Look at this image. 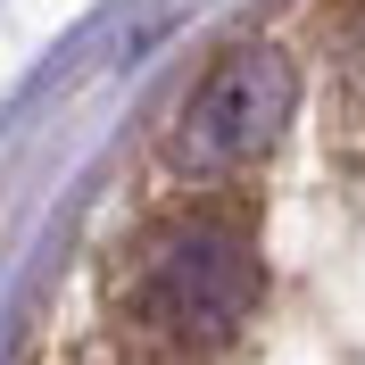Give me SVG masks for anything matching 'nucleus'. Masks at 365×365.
<instances>
[{
  "instance_id": "nucleus-2",
  "label": "nucleus",
  "mask_w": 365,
  "mask_h": 365,
  "mask_svg": "<svg viewBox=\"0 0 365 365\" xmlns=\"http://www.w3.org/2000/svg\"><path fill=\"white\" fill-rule=\"evenodd\" d=\"M291 108H299V67L274 42H232L182 91L175 125H166V166L191 175V182H225L282 141Z\"/></svg>"
},
{
  "instance_id": "nucleus-1",
  "label": "nucleus",
  "mask_w": 365,
  "mask_h": 365,
  "mask_svg": "<svg viewBox=\"0 0 365 365\" xmlns=\"http://www.w3.org/2000/svg\"><path fill=\"white\" fill-rule=\"evenodd\" d=\"M257 241L241 216L225 207H191L175 225H158L133 257L125 282V316L141 341L175 349V357H207L241 332V316L257 307Z\"/></svg>"
}]
</instances>
